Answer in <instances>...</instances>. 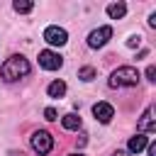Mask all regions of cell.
Here are the masks:
<instances>
[{
  "instance_id": "cell-1",
  "label": "cell",
  "mask_w": 156,
  "mask_h": 156,
  "mask_svg": "<svg viewBox=\"0 0 156 156\" xmlns=\"http://www.w3.org/2000/svg\"><path fill=\"white\" fill-rule=\"evenodd\" d=\"M27 73H29V61H27L24 56H20V54L10 56V58L2 63V68H0V76H2L7 83H15V80L24 78Z\"/></svg>"
},
{
  "instance_id": "cell-2",
  "label": "cell",
  "mask_w": 156,
  "mask_h": 156,
  "mask_svg": "<svg viewBox=\"0 0 156 156\" xmlns=\"http://www.w3.org/2000/svg\"><path fill=\"white\" fill-rule=\"evenodd\" d=\"M136 83H139V71L134 66H119L110 76V85L112 88H132Z\"/></svg>"
},
{
  "instance_id": "cell-3",
  "label": "cell",
  "mask_w": 156,
  "mask_h": 156,
  "mask_svg": "<svg viewBox=\"0 0 156 156\" xmlns=\"http://www.w3.org/2000/svg\"><path fill=\"white\" fill-rule=\"evenodd\" d=\"M29 141H32V149H34L39 156H44V154H49V151L54 149V136H51L46 129H39V132H34Z\"/></svg>"
},
{
  "instance_id": "cell-4",
  "label": "cell",
  "mask_w": 156,
  "mask_h": 156,
  "mask_svg": "<svg viewBox=\"0 0 156 156\" xmlns=\"http://www.w3.org/2000/svg\"><path fill=\"white\" fill-rule=\"evenodd\" d=\"M110 37H112V27H110V24L98 27V29H93V32L88 34V46H90V49H100V46H105V44L110 41Z\"/></svg>"
},
{
  "instance_id": "cell-5",
  "label": "cell",
  "mask_w": 156,
  "mask_h": 156,
  "mask_svg": "<svg viewBox=\"0 0 156 156\" xmlns=\"http://www.w3.org/2000/svg\"><path fill=\"white\" fill-rule=\"evenodd\" d=\"M44 39H46L51 46H63V44L68 41V34H66V29H63V27L51 24V27H46V29H44Z\"/></svg>"
},
{
  "instance_id": "cell-6",
  "label": "cell",
  "mask_w": 156,
  "mask_h": 156,
  "mask_svg": "<svg viewBox=\"0 0 156 156\" xmlns=\"http://www.w3.org/2000/svg\"><path fill=\"white\" fill-rule=\"evenodd\" d=\"M39 66H41V68H46V71H56V68H61V66H63V58H61L56 51L44 49V51H39Z\"/></svg>"
},
{
  "instance_id": "cell-7",
  "label": "cell",
  "mask_w": 156,
  "mask_h": 156,
  "mask_svg": "<svg viewBox=\"0 0 156 156\" xmlns=\"http://www.w3.org/2000/svg\"><path fill=\"white\" fill-rule=\"evenodd\" d=\"M156 107L154 105H149L146 110H144V115H141V119H139V124H136V129H139V134H149V132H156Z\"/></svg>"
},
{
  "instance_id": "cell-8",
  "label": "cell",
  "mask_w": 156,
  "mask_h": 156,
  "mask_svg": "<svg viewBox=\"0 0 156 156\" xmlns=\"http://www.w3.org/2000/svg\"><path fill=\"white\" fill-rule=\"evenodd\" d=\"M93 115H95L98 122L107 124V122L115 117V107H112L110 102H95V105H93Z\"/></svg>"
},
{
  "instance_id": "cell-9",
  "label": "cell",
  "mask_w": 156,
  "mask_h": 156,
  "mask_svg": "<svg viewBox=\"0 0 156 156\" xmlns=\"http://www.w3.org/2000/svg\"><path fill=\"white\" fill-rule=\"evenodd\" d=\"M61 124H63V129H80V117L76 115V112H68V115H63V119H61Z\"/></svg>"
},
{
  "instance_id": "cell-10",
  "label": "cell",
  "mask_w": 156,
  "mask_h": 156,
  "mask_svg": "<svg viewBox=\"0 0 156 156\" xmlns=\"http://www.w3.org/2000/svg\"><path fill=\"white\" fill-rule=\"evenodd\" d=\"M146 144H149V141H146V136H144V134L132 136V139H129V154H139L141 149H146Z\"/></svg>"
},
{
  "instance_id": "cell-11",
  "label": "cell",
  "mask_w": 156,
  "mask_h": 156,
  "mask_svg": "<svg viewBox=\"0 0 156 156\" xmlns=\"http://www.w3.org/2000/svg\"><path fill=\"white\" fill-rule=\"evenodd\" d=\"M124 12H127V5H124V2H110V5H107V15H110L112 20L124 17Z\"/></svg>"
},
{
  "instance_id": "cell-12",
  "label": "cell",
  "mask_w": 156,
  "mask_h": 156,
  "mask_svg": "<svg viewBox=\"0 0 156 156\" xmlns=\"http://www.w3.org/2000/svg\"><path fill=\"white\" fill-rule=\"evenodd\" d=\"M46 93H49V98H61L66 93V83L63 80H54V83H49Z\"/></svg>"
},
{
  "instance_id": "cell-13",
  "label": "cell",
  "mask_w": 156,
  "mask_h": 156,
  "mask_svg": "<svg viewBox=\"0 0 156 156\" xmlns=\"http://www.w3.org/2000/svg\"><path fill=\"white\" fill-rule=\"evenodd\" d=\"M12 7H15V12H32L34 2H29V0H15Z\"/></svg>"
},
{
  "instance_id": "cell-14",
  "label": "cell",
  "mask_w": 156,
  "mask_h": 156,
  "mask_svg": "<svg viewBox=\"0 0 156 156\" xmlns=\"http://www.w3.org/2000/svg\"><path fill=\"white\" fill-rule=\"evenodd\" d=\"M78 78H80V80H93V78H95V68H93V66H83V68L78 71Z\"/></svg>"
},
{
  "instance_id": "cell-15",
  "label": "cell",
  "mask_w": 156,
  "mask_h": 156,
  "mask_svg": "<svg viewBox=\"0 0 156 156\" xmlns=\"http://www.w3.org/2000/svg\"><path fill=\"white\" fill-rule=\"evenodd\" d=\"M139 44H141V37H139V34H134V37H129V39H127V46H132V49H134V46H139Z\"/></svg>"
},
{
  "instance_id": "cell-16",
  "label": "cell",
  "mask_w": 156,
  "mask_h": 156,
  "mask_svg": "<svg viewBox=\"0 0 156 156\" xmlns=\"http://www.w3.org/2000/svg\"><path fill=\"white\" fill-rule=\"evenodd\" d=\"M44 117H46L49 122H54V119H56V110H54V107H46V110H44Z\"/></svg>"
},
{
  "instance_id": "cell-17",
  "label": "cell",
  "mask_w": 156,
  "mask_h": 156,
  "mask_svg": "<svg viewBox=\"0 0 156 156\" xmlns=\"http://www.w3.org/2000/svg\"><path fill=\"white\" fill-rule=\"evenodd\" d=\"M146 78H149V80H156V68H154V66L146 68Z\"/></svg>"
},
{
  "instance_id": "cell-18",
  "label": "cell",
  "mask_w": 156,
  "mask_h": 156,
  "mask_svg": "<svg viewBox=\"0 0 156 156\" xmlns=\"http://www.w3.org/2000/svg\"><path fill=\"white\" fill-rule=\"evenodd\" d=\"M149 146V156H156V144H146Z\"/></svg>"
},
{
  "instance_id": "cell-19",
  "label": "cell",
  "mask_w": 156,
  "mask_h": 156,
  "mask_svg": "<svg viewBox=\"0 0 156 156\" xmlns=\"http://www.w3.org/2000/svg\"><path fill=\"white\" fill-rule=\"evenodd\" d=\"M112 156H129V151H122V149H117V151H115Z\"/></svg>"
},
{
  "instance_id": "cell-20",
  "label": "cell",
  "mask_w": 156,
  "mask_h": 156,
  "mask_svg": "<svg viewBox=\"0 0 156 156\" xmlns=\"http://www.w3.org/2000/svg\"><path fill=\"white\" fill-rule=\"evenodd\" d=\"M68 156H83V154H68Z\"/></svg>"
}]
</instances>
